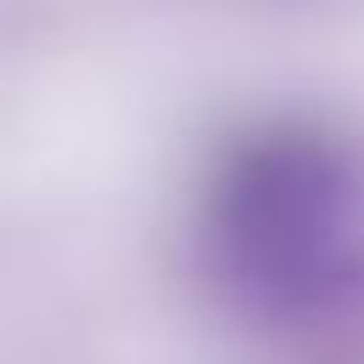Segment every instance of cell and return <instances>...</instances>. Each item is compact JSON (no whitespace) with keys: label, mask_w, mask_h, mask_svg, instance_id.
I'll return each mask as SVG.
<instances>
[{"label":"cell","mask_w":364,"mask_h":364,"mask_svg":"<svg viewBox=\"0 0 364 364\" xmlns=\"http://www.w3.org/2000/svg\"><path fill=\"white\" fill-rule=\"evenodd\" d=\"M199 250L256 318L364 313V131L279 114L222 142L199 193Z\"/></svg>","instance_id":"obj_1"}]
</instances>
